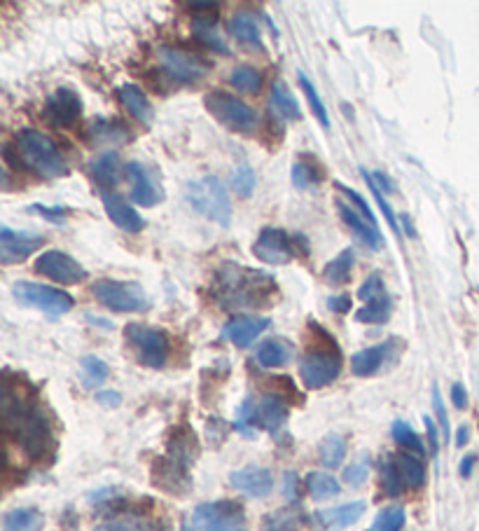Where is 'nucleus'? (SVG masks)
Returning <instances> with one entry per match:
<instances>
[{"mask_svg":"<svg viewBox=\"0 0 479 531\" xmlns=\"http://www.w3.org/2000/svg\"><path fill=\"white\" fill-rule=\"evenodd\" d=\"M211 295L225 311H248L277 303V278L262 270L225 262L215 270Z\"/></svg>","mask_w":479,"mask_h":531,"instance_id":"obj_1","label":"nucleus"},{"mask_svg":"<svg viewBox=\"0 0 479 531\" xmlns=\"http://www.w3.org/2000/svg\"><path fill=\"white\" fill-rule=\"evenodd\" d=\"M0 412H3L5 431L17 440L29 457L40 459L52 450V431L47 417L36 402L29 401L10 382H5V386H3Z\"/></svg>","mask_w":479,"mask_h":531,"instance_id":"obj_2","label":"nucleus"},{"mask_svg":"<svg viewBox=\"0 0 479 531\" xmlns=\"http://www.w3.org/2000/svg\"><path fill=\"white\" fill-rule=\"evenodd\" d=\"M17 150L21 160L43 178H63L68 176V164L59 153L56 143L37 129H21L17 134Z\"/></svg>","mask_w":479,"mask_h":531,"instance_id":"obj_3","label":"nucleus"},{"mask_svg":"<svg viewBox=\"0 0 479 531\" xmlns=\"http://www.w3.org/2000/svg\"><path fill=\"white\" fill-rule=\"evenodd\" d=\"M187 202L197 213L222 228H229L232 223V199H229L225 183L218 176H203V178L192 180L187 186Z\"/></svg>","mask_w":479,"mask_h":531,"instance_id":"obj_4","label":"nucleus"},{"mask_svg":"<svg viewBox=\"0 0 479 531\" xmlns=\"http://www.w3.org/2000/svg\"><path fill=\"white\" fill-rule=\"evenodd\" d=\"M203 105L218 122L225 124L227 129L236 131V134H252L258 127V112L232 94L222 92V89H213V92L206 94Z\"/></svg>","mask_w":479,"mask_h":531,"instance_id":"obj_5","label":"nucleus"},{"mask_svg":"<svg viewBox=\"0 0 479 531\" xmlns=\"http://www.w3.org/2000/svg\"><path fill=\"white\" fill-rule=\"evenodd\" d=\"M124 337H127V344L134 349L138 363L153 368V370L164 368L166 359H169V337L164 335V330L129 323L124 328Z\"/></svg>","mask_w":479,"mask_h":531,"instance_id":"obj_6","label":"nucleus"},{"mask_svg":"<svg viewBox=\"0 0 479 531\" xmlns=\"http://www.w3.org/2000/svg\"><path fill=\"white\" fill-rule=\"evenodd\" d=\"M12 295L19 304L33 307L43 311L50 319H62L75 307V300L68 293L56 291L52 286L33 284V281H19L12 286Z\"/></svg>","mask_w":479,"mask_h":531,"instance_id":"obj_7","label":"nucleus"},{"mask_svg":"<svg viewBox=\"0 0 479 531\" xmlns=\"http://www.w3.org/2000/svg\"><path fill=\"white\" fill-rule=\"evenodd\" d=\"M92 293L105 309L117 311V314H134V311L148 309L145 291L138 284H131V281L101 278V281L92 286Z\"/></svg>","mask_w":479,"mask_h":531,"instance_id":"obj_8","label":"nucleus"},{"mask_svg":"<svg viewBox=\"0 0 479 531\" xmlns=\"http://www.w3.org/2000/svg\"><path fill=\"white\" fill-rule=\"evenodd\" d=\"M192 522L202 531H248L246 513L236 501L202 503L192 515Z\"/></svg>","mask_w":479,"mask_h":531,"instance_id":"obj_9","label":"nucleus"},{"mask_svg":"<svg viewBox=\"0 0 479 531\" xmlns=\"http://www.w3.org/2000/svg\"><path fill=\"white\" fill-rule=\"evenodd\" d=\"M157 59H160L161 73L173 80L176 85H194L209 75V63L203 62L202 56L192 54L187 50H178V47H160L157 50Z\"/></svg>","mask_w":479,"mask_h":531,"instance_id":"obj_10","label":"nucleus"},{"mask_svg":"<svg viewBox=\"0 0 479 531\" xmlns=\"http://www.w3.org/2000/svg\"><path fill=\"white\" fill-rule=\"evenodd\" d=\"M339 372H342L339 349H332V352L314 349L300 359V378L307 389H323L339 378Z\"/></svg>","mask_w":479,"mask_h":531,"instance_id":"obj_11","label":"nucleus"},{"mask_svg":"<svg viewBox=\"0 0 479 531\" xmlns=\"http://www.w3.org/2000/svg\"><path fill=\"white\" fill-rule=\"evenodd\" d=\"M82 118L80 94L70 87H59L47 96L43 105V120L56 129H68Z\"/></svg>","mask_w":479,"mask_h":531,"instance_id":"obj_12","label":"nucleus"},{"mask_svg":"<svg viewBox=\"0 0 479 531\" xmlns=\"http://www.w3.org/2000/svg\"><path fill=\"white\" fill-rule=\"evenodd\" d=\"M37 274H43V277L52 278L56 284L63 286H75L82 284L87 278V270L73 260L63 251H47V253L37 255L36 265H33Z\"/></svg>","mask_w":479,"mask_h":531,"instance_id":"obj_13","label":"nucleus"},{"mask_svg":"<svg viewBox=\"0 0 479 531\" xmlns=\"http://www.w3.org/2000/svg\"><path fill=\"white\" fill-rule=\"evenodd\" d=\"M252 253L267 265H288L295 260L297 248L283 229L265 228L260 232L258 241L252 244Z\"/></svg>","mask_w":479,"mask_h":531,"instance_id":"obj_14","label":"nucleus"},{"mask_svg":"<svg viewBox=\"0 0 479 531\" xmlns=\"http://www.w3.org/2000/svg\"><path fill=\"white\" fill-rule=\"evenodd\" d=\"M45 244V236L29 235V232H14L10 228L0 229V262L14 265L21 262Z\"/></svg>","mask_w":479,"mask_h":531,"instance_id":"obj_15","label":"nucleus"},{"mask_svg":"<svg viewBox=\"0 0 479 531\" xmlns=\"http://www.w3.org/2000/svg\"><path fill=\"white\" fill-rule=\"evenodd\" d=\"M127 173L131 180V199L138 206H157L164 199V190H161L160 180H154L153 171L148 167H143L138 162L127 164Z\"/></svg>","mask_w":479,"mask_h":531,"instance_id":"obj_16","label":"nucleus"},{"mask_svg":"<svg viewBox=\"0 0 479 531\" xmlns=\"http://www.w3.org/2000/svg\"><path fill=\"white\" fill-rule=\"evenodd\" d=\"M229 482L236 492L252 496V499H265L274 489V476L269 473V469H262V466H246V469L234 470Z\"/></svg>","mask_w":479,"mask_h":531,"instance_id":"obj_17","label":"nucleus"},{"mask_svg":"<svg viewBox=\"0 0 479 531\" xmlns=\"http://www.w3.org/2000/svg\"><path fill=\"white\" fill-rule=\"evenodd\" d=\"M269 323L271 321L265 319V316H234L232 321L222 328V337L239 346V349H246V346H251L252 342L258 340L260 335L265 333L267 328H269Z\"/></svg>","mask_w":479,"mask_h":531,"instance_id":"obj_18","label":"nucleus"},{"mask_svg":"<svg viewBox=\"0 0 479 531\" xmlns=\"http://www.w3.org/2000/svg\"><path fill=\"white\" fill-rule=\"evenodd\" d=\"M368 510L365 501H353V503H344L337 508H326L314 515V525L323 531H339L346 527L356 525L358 519L363 518Z\"/></svg>","mask_w":479,"mask_h":531,"instance_id":"obj_19","label":"nucleus"},{"mask_svg":"<svg viewBox=\"0 0 479 531\" xmlns=\"http://www.w3.org/2000/svg\"><path fill=\"white\" fill-rule=\"evenodd\" d=\"M395 344H400V340H386L381 344L368 346L363 352H358L353 359H351V370L356 378H372L376 372H381V368L388 363L391 353H393Z\"/></svg>","mask_w":479,"mask_h":531,"instance_id":"obj_20","label":"nucleus"},{"mask_svg":"<svg viewBox=\"0 0 479 531\" xmlns=\"http://www.w3.org/2000/svg\"><path fill=\"white\" fill-rule=\"evenodd\" d=\"M101 199H103L105 213L111 218L112 223L117 225L124 232L129 235H138L143 228H145V220L141 218V213L134 209L131 204H127L120 195H112V192H101Z\"/></svg>","mask_w":479,"mask_h":531,"instance_id":"obj_21","label":"nucleus"},{"mask_svg":"<svg viewBox=\"0 0 479 531\" xmlns=\"http://www.w3.org/2000/svg\"><path fill=\"white\" fill-rule=\"evenodd\" d=\"M337 211H339V216H342V220H344L346 228H349L358 239L363 241L365 246L372 248V251L384 248V236H381V232L376 229V225L368 223V220H365V218L353 209V206L346 204L344 199H337Z\"/></svg>","mask_w":479,"mask_h":531,"instance_id":"obj_22","label":"nucleus"},{"mask_svg":"<svg viewBox=\"0 0 479 531\" xmlns=\"http://www.w3.org/2000/svg\"><path fill=\"white\" fill-rule=\"evenodd\" d=\"M285 421H288V402L283 401L281 395H265L258 405L255 424L265 431L277 433Z\"/></svg>","mask_w":479,"mask_h":531,"instance_id":"obj_23","label":"nucleus"},{"mask_svg":"<svg viewBox=\"0 0 479 531\" xmlns=\"http://www.w3.org/2000/svg\"><path fill=\"white\" fill-rule=\"evenodd\" d=\"M134 138L127 124L120 122V120H94L89 124V141L92 145H101V143H127Z\"/></svg>","mask_w":479,"mask_h":531,"instance_id":"obj_24","label":"nucleus"},{"mask_svg":"<svg viewBox=\"0 0 479 531\" xmlns=\"http://www.w3.org/2000/svg\"><path fill=\"white\" fill-rule=\"evenodd\" d=\"M117 96H120V104H122L124 108H127V111L138 120V122L143 124L153 122L154 111H153V105H150L148 96L141 92V87L122 85L120 89H117Z\"/></svg>","mask_w":479,"mask_h":531,"instance_id":"obj_25","label":"nucleus"},{"mask_svg":"<svg viewBox=\"0 0 479 531\" xmlns=\"http://www.w3.org/2000/svg\"><path fill=\"white\" fill-rule=\"evenodd\" d=\"M229 33H232L241 45L251 47H262V29L260 21L251 12H236L229 19Z\"/></svg>","mask_w":479,"mask_h":531,"instance_id":"obj_26","label":"nucleus"},{"mask_svg":"<svg viewBox=\"0 0 479 531\" xmlns=\"http://www.w3.org/2000/svg\"><path fill=\"white\" fill-rule=\"evenodd\" d=\"M323 180V169L314 154H300L293 164V186L297 190H309V187L320 186Z\"/></svg>","mask_w":479,"mask_h":531,"instance_id":"obj_27","label":"nucleus"},{"mask_svg":"<svg viewBox=\"0 0 479 531\" xmlns=\"http://www.w3.org/2000/svg\"><path fill=\"white\" fill-rule=\"evenodd\" d=\"M45 515L37 508H14L3 518V531H43Z\"/></svg>","mask_w":479,"mask_h":531,"instance_id":"obj_28","label":"nucleus"},{"mask_svg":"<svg viewBox=\"0 0 479 531\" xmlns=\"http://www.w3.org/2000/svg\"><path fill=\"white\" fill-rule=\"evenodd\" d=\"M391 314H393V297L388 293H381L379 297L369 300L365 307L358 309L356 321L369 323V326H384V323H388Z\"/></svg>","mask_w":479,"mask_h":531,"instance_id":"obj_29","label":"nucleus"},{"mask_svg":"<svg viewBox=\"0 0 479 531\" xmlns=\"http://www.w3.org/2000/svg\"><path fill=\"white\" fill-rule=\"evenodd\" d=\"M89 171H92V178L96 180V186L99 187L117 186V180H120V154L112 153V150L99 154V157L92 162Z\"/></svg>","mask_w":479,"mask_h":531,"instance_id":"obj_30","label":"nucleus"},{"mask_svg":"<svg viewBox=\"0 0 479 531\" xmlns=\"http://www.w3.org/2000/svg\"><path fill=\"white\" fill-rule=\"evenodd\" d=\"M192 33L206 50H213L218 54H229L227 43L222 40V36L215 31V17H194L192 19Z\"/></svg>","mask_w":479,"mask_h":531,"instance_id":"obj_31","label":"nucleus"},{"mask_svg":"<svg viewBox=\"0 0 479 531\" xmlns=\"http://www.w3.org/2000/svg\"><path fill=\"white\" fill-rule=\"evenodd\" d=\"M271 105L278 112V118L290 120V122H300L301 120L300 104H297V99L293 96L285 82H274V87H271Z\"/></svg>","mask_w":479,"mask_h":531,"instance_id":"obj_32","label":"nucleus"},{"mask_svg":"<svg viewBox=\"0 0 479 531\" xmlns=\"http://www.w3.org/2000/svg\"><path fill=\"white\" fill-rule=\"evenodd\" d=\"M353 262H356V255L351 248L342 251L334 260H330L326 267H323V278L326 284L330 286H346L351 281V272H353Z\"/></svg>","mask_w":479,"mask_h":531,"instance_id":"obj_33","label":"nucleus"},{"mask_svg":"<svg viewBox=\"0 0 479 531\" xmlns=\"http://www.w3.org/2000/svg\"><path fill=\"white\" fill-rule=\"evenodd\" d=\"M293 356V349H290L288 342L283 340H267L258 346V353L255 359L262 368H281L285 365Z\"/></svg>","mask_w":479,"mask_h":531,"instance_id":"obj_34","label":"nucleus"},{"mask_svg":"<svg viewBox=\"0 0 479 531\" xmlns=\"http://www.w3.org/2000/svg\"><path fill=\"white\" fill-rule=\"evenodd\" d=\"M307 489L311 499L316 501H327L334 499V496L342 492V485L334 476L330 473H323V470H311L307 476Z\"/></svg>","mask_w":479,"mask_h":531,"instance_id":"obj_35","label":"nucleus"},{"mask_svg":"<svg viewBox=\"0 0 479 531\" xmlns=\"http://www.w3.org/2000/svg\"><path fill=\"white\" fill-rule=\"evenodd\" d=\"M393 463L395 469H398L400 477H402V482H405V487H424L425 469L424 463L418 461V457H412V454H395Z\"/></svg>","mask_w":479,"mask_h":531,"instance_id":"obj_36","label":"nucleus"},{"mask_svg":"<svg viewBox=\"0 0 479 531\" xmlns=\"http://www.w3.org/2000/svg\"><path fill=\"white\" fill-rule=\"evenodd\" d=\"M301 510L297 508H281L262 519V531H297L301 527Z\"/></svg>","mask_w":479,"mask_h":531,"instance_id":"obj_37","label":"nucleus"},{"mask_svg":"<svg viewBox=\"0 0 479 531\" xmlns=\"http://www.w3.org/2000/svg\"><path fill=\"white\" fill-rule=\"evenodd\" d=\"M318 454L326 469H339L346 459V440L342 438V436H337V433H332V436H327V438L320 443Z\"/></svg>","mask_w":479,"mask_h":531,"instance_id":"obj_38","label":"nucleus"},{"mask_svg":"<svg viewBox=\"0 0 479 531\" xmlns=\"http://www.w3.org/2000/svg\"><path fill=\"white\" fill-rule=\"evenodd\" d=\"M80 368H82V384H85L87 389H96V386H101V384L108 379V375H111L108 363L101 361L99 356H85Z\"/></svg>","mask_w":479,"mask_h":531,"instance_id":"obj_39","label":"nucleus"},{"mask_svg":"<svg viewBox=\"0 0 479 531\" xmlns=\"http://www.w3.org/2000/svg\"><path fill=\"white\" fill-rule=\"evenodd\" d=\"M391 433H393V440L398 443L400 447H405L407 452H412L414 457H424L425 454L424 443H421L418 433L414 431L409 424H405V421H395L393 428H391Z\"/></svg>","mask_w":479,"mask_h":531,"instance_id":"obj_40","label":"nucleus"},{"mask_svg":"<svg viewBox=\"0 0 479 531\" xmlns=\"http://www.w3.org/2000/svg\"><path fill=\"white\" fill-rule=\"evenodd\" d=\"M405 508L402 506H388L384 510H379V515L375 518L369 531H400L405 527Z\"/></svg>","mask_w":479,"mask_h":531,"instance_id":"obj_41","label":"nucleus"},{"mask_svg":"<svg viewBox=\"0 0 479 531\" xmlns=\"http://www.w3.org/2000/svg\"><path fill=\"white\" fill-rule=\"evenodd\" d=\"M234 89H239L244 94H258L260 87H262V75L260 71L251 69V66H239L234 71L232 78H229Z\"/></svg>","mask_w":479,"mask_h":531,"instance_id":"obj_42","label":"nucleus"},{"mask_svg":"<svg viewBox=\"0 0 479 531\" xmlns=\"http://www.w3.org/2000/svg\"><path fill=\"white\" fill-rule=\"evenodd\" d=\"M379 477H381V489H384V494H388V496H400V494H402V489H405V482H402L398 469H395L393 457H388L386 461H381Z\"/></svg>","mask_w":479,"mask_h":531,"instance_id":"obj_43","label":"nucleus"},{"mask_svg":"<svg viewBox=\"0 0 479 531\" xmlns=\"http://www.w3.org/2000/svg\"><path fill=\"white\" fill-rule=\"evenodd\" d=\"M300 78V85H301V92H304V96H307L309 105H311V111H314V115L318 118V122L323 124V129H330V115H327L326 105H323V99L318 96V92H316L314 82L309 80L307 75L300 73L297 75Z\"/></svg>","mask_w":479,"mask_h":531,"instance_id":"obj_44","label":"nucleus"},{"mask_svg":"<svg viewBox=\"0 0 479 531\" xmlns=\"http://www.w3.org/2000/svg\"><path fill=\"white\" fill-rule=\"evenodd\" d=\"M232 187L239 197L244 199L251 197L252 192H255V187H258V176H255L252 167L241 164V167L232 173Z\"/></svg>","mask_w":479,"mask_h":531,"instance_id":"obj_45","label":"nucleus"},{"mask_svg":"<svg viewBox=\"0 0 479 531\" xmlns=\"http://www.w3.org/2000/svg\"><path fill=\"white\" fill-rule=\"evenodd\" d=\"M360 173H363V178L368 180L369 190H372V195H375V199H376V204H379L381 213H384V216H386L388 225H391V228H393V232H395V235H400V218H395L393 209H391V206H388V202H386V199H384V192H381L379 187H376V183H375V180H372V173H369L368 169H360Z\"/></svg>","mask_w":479,"mask_h":531,"instance_id":"obj_46","label":"nucleus"},{"mask_svg":"<svg viewBox=\"0 0 479 531\" xmlns=\"http://www.w3.org/2000/svg\"><path fill=\"white\" fill-rule=\"evenodd\" d=\"M334 187H337V190L342 192V195H344L346 199H351V204H353V209H356L358 213H360V216H363L365 220H368V223L376 225L375 213H372V209H369V204L363 199V195H358V192L353 190V187L344 186V183H339V180H334Z\"/></svg>","mask_w":479,"mask_h":531,"instance_id":"obj_47","label":"nucleus"},{"mask_svg":"<svg viewBox=\"0 0 479 531\" xmlns=\"http://www.w3.org/2000/svg\"><path fill=\"white\" fill-rule=\"evenodd\" d=\"M94 531H148V525L138 518L131 515H122V518H112L103 525H99Z\"/></svg>","mask_w":479,"mask_h":531,"instance_id":"obj_48","label":"nucleus"},{"mask_svg":"<svg viewBox=\"0 0 479 531\" xmlns=\"http://www.w3.org/2000/svg\"><path fill=\"white\" fill-rule=\"evenodd\" d=\"M255 419H258V405L252 402V398H246L236 412V431H241L244 436H252L251 424H255Z\"/></svg>","mask_w":479,"mask_h":531,"instance_id":"obj_49","label":"nucleus"},{"mask_svg":"<svg viewBox=\"0 0 479 531\" xmlns=\"http://www.w3.org/2000/svg\"><path fill=\"white\" fill-rule=\"evenodd\" d=\"M369 477V459L363 457L358 459L356 463H351L349 469L344 470V482L349 485V487H363L365 482H368Z\"/></svg>","mask_w":479,"mask_h":531,"instance_id":"obj_50","label":"nucleus"},{"mask_svg":"<svg viewBox=\"0 0 479 531\" xmlns=\"http://www.w3.org/2000/svg\"><path fill=\"white\" fill-rule=\"evenodd\" d=\"M384 291V281H381V274H369L368 278H365L363 284H360V288H358V297L360 300H365V303H369V300H375V297H379Z\"/></svg>","mask_w":479,"mask_h":531,"instance_id":"obj_51","label":"nucleus"},{"mask_svg":"<svg viewBox=\"0 0 479 531\" xmlns=\"http://www.w3.org/2000/svg\"><path fill=\"white\" fill-rule=\"evenodd\" d=\"M433 408H435L437 412V419H440V427H442V433L444 438L449 440V417H447V410H444V401L442 395H440V389H433Z\"/></svg>","mask_w":479,"mask_h":531,"instance_id":"obj_52","label":"nucleus"},{"mask_svg":"<svg viewBox=\"0 0 479 531\" xmlns=\"http://www.w3.org/2000/svg\"><path fill=\"white\" fill-rule=\"evenodd\" d=\"M283 496L288 501H297L300 499V480L293 470H288L285 476H283Z\"/></svg>","mask_w":479,"mask_h":531,"instance_id":"obj_53","label":"nucleus"},{"mask_svg":"<svg viewBox=\"0 0 479 531\" xmlns=\"http://www.w3.org/2000/svg\"><path fill=\"white\" fill-rule=\"evenodd\" d=\"M353 307V300L349 295H332L327 297V309L330 311H337V314H346Z\"/></svg>","mask_w":479,"mask_h":531,"instance_id":"obj_54","label":"nucleus"},{"mask_svg":"<svg viewBox=\"0 0 479 531\" xmlns=\"http://www.w3.org/2000/svg\"><path fill=\"white\" fill-rule=\"evenodd\" d=\"M96 402L103 405V408H120V402H122V395L120 391H99L96 394Z\"/></svg>","mask_w":479,"mask_h":531,"instance_id":"obj_55","label":"nucleus"},{"mask_svg":"<svg viewBox=\"0 0 479 531\" xmlns=\"http://www.w3.org/2000/svg\"><path fill=\"white\" fill-rule=\"evenodd\" d=\"M451 402H454L456 410L467 408V391L463 384H454V386H451Z\"/></svg>","mask_w":479,"mask_h":531,"instance_id":"obj_56","label":"nucleus"},{"mask_svg":"<svg viewBox=\"0 0 479 531\" xmlns=\"http://www.w3.org/2000/svg\"><path fill=\"white\" fill-rule=\"evenodd\" d=\"M424 424H425V431H428V438H430V452H433V457H437V447H440V443H437L435 421L430 419V417H424Z\"/></svg>","mask_w":479,"mask_h":531,"instance_id":"obj_57","label":"nucleus"},{"mask_svg":"<svg viewBox=\"0 0 479 531\" xmlns=\"http://www.w3.org/2000/svg\"><path fill=\"white\" fill-rule=\"evenodd\" d=\"M33 211H37V213L47 216V220H52V223H63V216H66V211L47 209V206H33Z\"/></svg>","mask_w":479,"mask_h":531,"instance_id":"obj_58","label":"nucleus"},{"mask_svg":"<svg viewBox=\"0 0 479 531\" xmlns=\"http://www.w3.org/2000/svg\"><path fill=\"white\" fill-rule=\"evenodd\" d=\"M475 463H477V454H467V457H463L461 466H458V473H461V477L473 476Z\"/></svg>","mask_w":479,"mask_h":531,"instance_id":"obj_59","label":"nucleus"},{"mask_svg":"<svg viewBox=\"0 0 479 531\" xmlns=\"http://www.w3.org/2000/svg\"><path fill=\"white\" fill-rule=\"evenodd\" d=\"M467 440H470V427L463 424V427H458V431H456V447H466Z\"/></svg>","mask_w":479,"mask_h":531,"instance_id":"obj_60","label":"nucleus"},{"mask_svg":"<svg viewBox=\"0 0 479 531\" xmlns=\"http://www.w3.org/2000/svg\"><path fill=\"white\" fill-rule=\"evenodd\" d=\"M400 223L405 225L407 232H409V236H417L414 235V228H412V220H409V216H400Z\"/></svg>","mask_w":479,"mask_h":531,"instance_id":"obj_61","label":"nucleus"}]
</instances>
